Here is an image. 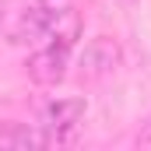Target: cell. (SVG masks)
I'll return each mask as SVG.
<instances>
[{"label": "cell", "mask_w": 151, "mask_h": 151, "mask_svg": "<svg viewBox=\"0 0 151 151\" xmlns=\"http://www.w3.org/2000/svg\"><path fill=\"white\" fill-rule=\"evenodd\" d=\"M119 63H123L119 42L109 35H95L84 46L81 60H77V81L81 84H102V81H109L119 70Z\"/></svg>", "instance_id": "6da1fadb"}, {"label": "cell", "mask_w": 151, "mask_h": 151, "mask_svg": "<svg viewBox=\"0 0 151 151\" xmlns=\"http://www.w3.org/2000/svg\"><path fill=\"white\" fill-rule=\"evenodd\" d=\"M67 60H70V46H63V42H46L42 49H35V53L28 56L25 70H28V77H32L35 84L53 88V84H60L63 74H67Z\"/></svg>", "instance_id": "7a4b0ae2"}, {"label": "cell", "mask_w": 151, "mask_h": 151, "mask_svg": "<svg viewBox=\"0 0 151 151\" xmlns=\"http://www.w3.org/2000/svg\"><path fill=\"white\" fill-rule=\"evenodd\" d=\"M84 113H88V102H84V99H53V102L42 109V116H39V127H42L46 134H53L56 144H63L67 134L84 119Z\"/></svg>", "instance_id": "3957f363"}, {"label": "cell", "mask_w": 151, "mask_h": 151, "mask_svg": "<svg viewBox=\"0 0 151 151\" xmlns=\"http://www.w3.org/2000/svg\"><path fill=\"white\" fill-rule=\"evenodd\" d=\"M53 134H46L42 127L28 123H4L0 127V148H53Z\"/></svg>", "instance_id": "277c9868"}, {"label": "cell", "mask_w": 151, "mask_h": 151, "mask_svg": "<svg viewBox=\"0 0 151 151\" xmlns=\"http://www.w3.org/2000/svg\"><path fill=\"white\" fill-rule=\"evenodd\" d=\"M134 141H137L141 148H151V116L141 123V130H137V137H134Z\"/></svg>", "instance_id": "5b68a950"}]
</instances>
